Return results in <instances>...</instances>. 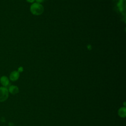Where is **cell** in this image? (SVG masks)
Here are the masks:
<instances>
[{
  "mask_svg": "<svg viewBox=\"0 0 126 126\" xmlns=\"http://www.w3.org/2000/svg\"><path fill=\"white\" fill-rule=\"evenodd\" d=\"M30 10L32 14L33 15H39L43 12L44 7L41 4L36 2L33 3L31 6Z\"/></svg>",
  "mask_w": 126,
  "mask_h": 126,
  "instance_id": "6da1fadb",
  "label": "cell"
},
{
  "mask_svg": "<svg viewBox=\"0 0 126 126\" xmlns=\"http://www.w3.org/2000/svg\"><path fill=\"white\" fill-rule=\"evenodd\" d=\"M9 92L8 89L4 87H0V102L5 101L8 97Z\"/></svg>",
  "mask_w": 126,
  "mask_h": 126,
  "instance_id": "7a4b0ae2",
  "label": "cell"
},
{
  "mask_svg": "<svg viewBox=\"0 0 126 126\" xmlns=\"http://www.w3.org/2000/svg\"><path fill=\"white\" fill-rule=\"evenodd\" d=\"M19 72L18 71H13L11 72L9 75V79L12 81H15L17 80L19 77Z\"/></svg>",
  "mask_w": 126,
  "mask_h": 126,
  "instance_id": "3957f363",
  "label": "cell"
},
{
  "mask_svg": "<svg viewBox=\"0 0 126 126\" xmlns=\"http://www.w3.org/2000/svg\"><path fill=\"white\" fill-rule=\"evenodd\" d=\"M0 82L1 84L4 87L8 86L9 84V79L5 76H2L0 78Z\"/></svg>",
  "mask_w": 126,
  "mask_h": 126,
  "instance_id": "277c9868",
  "label": "cell"
},
{
  "mask_svg": "<svg viewBox=\"0 0 126 126\" xmlns=\"http://www.w3.org/2000/svg\"><path fill=\"white\" fill-rule=\"evenodd\" d=\"M8 90V92H10L12 94H15L19 92L18 88L17 86H14V85L10 86L9 87V89Z\"/></svg>",
  "mask_w": 126,
  "mask_h": 126,
  "instance_id": "5b68a950",
  "label": "cell"
},
{
  "mask_svg": "<svg viewBox=\"0 0 126 126\" xmlns=\"http://www.w3.org/2000/svg\"><path fill=\"white\" fill-rule=\"evenodd\" d=\"M119 115L122 118H125L126 117V108L122 107L118 111Z\"/></svg>",
  "mask_w": 126,
  "mask_h": 126,
  "instance_id": "8992f818",
  "label": "cell"
},
{
  "mask_svg": "<svg viewBox=\"0 0 126 126\" xmlns=\"http://www.w3.org/2000/svg\"><path fill=\"white\" fill-rule=\"evenodd\" d=\"M23 67H19L18 68V72H22V71H23Z\"/></svg>",
  "mask_w": 126,
  "mask_h": 126,
  "instance_id": "52a82bcc",
  "label": "cell"
},
{
  "mask_svg": "<svg viewBox=\"0 0 126 126\" xmlns=\"http://www.w3.org/2000/svg\"><path fill=\"white\" fill-rule=\"evenodd\" d=\"M35 0L37 2V3H40L41 2H42L44 1V0Z\"/></svg>",
  "mask_w": 126,
  "mask_h": 126,
  "instance_id": "ba28073f",
  "label": "cell"
},
{
  "mask_svg": "<svg viewBox=\"0 0 126 126\" xmlns=\"http://www.w3.org/2000/svg\"><path fill=\"white\" fill-rule=\"evenodd\" d=\"M29 2H33L35 0H26Z\"/></svg>",
  "mask_w": 126,
  "mask_h": 126,
  "instance_id": "9c48e42d",
  "label": "cell"
}]
</instances>
